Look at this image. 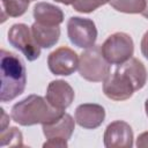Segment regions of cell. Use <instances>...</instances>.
<instances>
[{
  "mask_svg": "<svg viewBox=\"0 0 148 148\" xmlns=\"http://www.w3.org/2000/svg\"><path fill=\"white\" fill-rule=\"evenodd\" d=\"M31 32L36 43L43 49H50L54 46L60 37L59 25H44L35 22L31 25Z\"/></svg>",
  "mask_w": 148,
  "mask_h": 148,
  "instance_id": "15",
  "label": "cell"
},
{
  "mask_svg": "<svg viewBox=\"0 0 148 148\" xmlns=\"http://www.w3.org/2000/svg\"><path fill=\"white\" fill-rule=\"evenodd\" d=\"M31 1H36V0H31Z\"/></svg>",
  "mask_w": 148,
  "mask_h": 148,
  "instance_id": "26",
  "label": "cell"
},
{
  "mask_svg": "<svg viewBox=\"0 0 148 148\" xmlns=\"http://www.w3.org/2000/svg\"><path fill=\"white\" fill-rule=\"evenodd\" d=\"M75 121L86 130H95L99 127L105 119V109L96 103L80 104L75 109Z\"/></svg>",
  "mask_w": 148,
  "mask_h": 148,
  "instance_id": "11",
  "label": "cell"
},
{
  "mask_svg": "<svg viewBox=\"0 0 148 148\" xmlns=\"http://www.w3.org/2000/svg\"><path fill=\"white\" fill-rule=\"evenodd\" d=\"M64 113L65 111L53 108L46 98L32 94L13 105L10 117L21 126H32L52 123Z\"/></svg>",
  "mask_w": 148,
  "mask_h": 148,
  "instance_id": "1",
  "label": "cell"
},
{
  "mask_svg": "<svg viewBox=\"0 0 148 148\" xmlns=\"http://www.w3.org/2000/svg\"><path fill=\"white\" fill-rule=\"evenodd\" d=\"M111 65L102 54L101 46H92L80 54L79 74L87 81L102 82L110 75Z\"/></svg>",
  "mask_w": 148,
  "mask_h": 148,
  "instance_id": "3",
  "label": "cell"
},
{
  "mask_svg": "<svg viewBox=\"0 0 148 148\" xmlns=\"http://www.w3.org/2000/svg\"><path fill=\"white\" fill-rule=\"evenodd\" d=\"M34 18L44 25H59L64 22L62 10L50 2H37L32 9Z\"/></svg>",
  "mask_w": 148,
  "mask_h": 148,
  "instance_id": "13",
  "label": "cell"
},
{
  "mask_svg": "<svg viewBox=\"0 0 148 148\" xmlns=\"http://www.w3.org/2000/svg\"><path fill=\"white\" fill-rule=\"evenodd\" d=\"M145 111H146V114L148 116V98H147L146 102H145Z\"/></svg>",
  "mask_w": 148,
  "mask_h": 148,
  "instance_id": "25",
  "label": "cell"
},
{
  "mask_svg": "<svg viewBox=\"0 0 148 148\" xmlns=\"http://www.w3.org/2000/svg\"><path fill=\"white\" fill-rule=\"evenodd\" d=\"M67 36L71 43L80 49L92 47L97 39L95 22L90 18L72 16L67 21Z\"/></svg>",
  "mask_w": 148,
  "mask_h": 148,
  "instance_id": "5",
  "label": "cell"
},
{
  "mask_svg": "<svg viewBox=\"0 0 148 148\" xmlns=\"http://www.w3.org/2000/svg\"><path fill=\"white\" fill-rule=\"evenodd\" d=\"M56 2H59V3H62V5H73L74 2H76V0H54Z\"/></svg>",
  "mask_w": 148,
  "mask_h": 148,
  "instance_id": "23",
  "label": "cell"
},
{
  "mask_svg": "<svg viewBox=\"0 0 148 148\" xmlns=\"http://www.w3.org/2000/svg\"><path fill=\"white\" fill-rule=\"evenodd\" d=\"M110 6L120 13L141 14L146 7V0H111Z\"/></svg>",
  "mask_w": 148,
  "mask_h": 148,
  "instance_id": "17",
  "label": "cell"
},
{
  "mask_svg": "<svg viewBox=\"0 0 148 148\" xmlns=\"http://www.w3.org/2000/svg\"><path fill=\"white\" fill-rule=\"evenodd\" d=\"M30 1L31 0H1L2 22H5L7 17L22 16L27 12Z\"/></svg>",
  "mask_w": 148,
  "mask_h": 148,
  "instance_id": "16",
  "label": "cell"
},
{
  "mask_svg": "<svg viewBox=\"0 0 148 148\" xmlns=\"http://www.w3.org/2000/svg\"><path fill=\"white\" fill-rule=\"evenodd\" d=\"M9 44L17 49L29 61H35L40 56V46L36 43L31 28L24 23H15L8 30Z\"/></svg>",
  "mask_w": 148,
  "mask_h": 148,
  "instance_id": "6",
  "label": "cell"
},
{
  "mask_svg": "<svg viewBox=\"0 0 148 148\" xmlns=\"http://www.w3.org/2000/svg\"><path fill=\"white\" fill-rule=\"evenodd\" d=\"M0 71L1 88L0 101L9 102L20 96L27 84V71L22 59L9 51L0 52Z\"/></svg>",
  "mask_w": 148,
  "mask_h": 148,
  "instance_id": "2",
  "label": "cell"
},
{
  "mask_svg": "<svg viewBox=\"0 0 148 148\" xmlns=\"http://www.w3.org/2000/svg\"><path fill=\"white\" fill-rule=\"evenodd\" d=\"M111 0H76V2H74L72 6L74 8V10L79 12V13H91L95 9H97L98 7L109 3Z\"/></svg>",
  "mask_w": 148,
  "mask_h": 148,
  "instance_id": "19",
  "label": "cell"
},
{
  "mask_svg": "<svg viewBox=\"0 0 148 148\" xmlns=\"http://www.w3.org/2000/svg\"><path fill=\"white\" fill-rule=\"evenodd\" d=\"M134 91V86L130 79L118 69L103 81V92L112 101H126L133 96Z\"/></svg>",
  "mask_w": 148,
  "mask_h": 148,
  "instance_id": "8",
  "label": "cell"
},
{
  "mask_svg": "<svg viewBox=\"0 0 148 148\" xmlns=\"http://www.w3.org/2000/svg\"><path fill=\"white\" fill-rule=\"evenodd\" d=\"M117 69L119 72H121L123 74H125L130 81L132 82V84L134 86L135 91L140 90L145 87L146 82H147V71L145 65L136 58H131L127 61H125L121 65H118Z\"/></svg>",
  "mask_w": 148,
  "mask_h": 148,
  "instance_id": "14",
  "label": "cell"
},
{
  "mask_svg": "<svg viewBox=\"0 0 148 148\" xmlns=\"http://www.w3.org/2000/svg\"><path fill=\"white\" fill-rule=\"evenodd\" d=\"M133 139L132 127L124 120L110 123L103 135V142L106 148H131Z\"/></svg>",
  "mask_w": 148,
  "mask_h": 148,
  "instance_id": "9",
  "label": "cell"
},
{
  "mask_svg": "<svg viewBox=\"0 0 148 148\" xmlns=\"http://www.w3.org/2000/svg\"><path fill=\"white\" fill-rule=\"evenodd\" d=\"M140 46H141V53H142V56L148 60V30L142 36Z\"/></svg>",
  "mask_w": 148,
  "mask_h": 148,
  "instance_id": "22",
  "label": "cell"
},
{
  "mask_svg": "<svg viewBox=\"0 0 148 148\" xmlns=\"http://www.w3.org/2000/svg\"><path fill=\"white\" fill-rule=\"evenodd\" d=\"M141 15H142L143 17H146V18L148 20V0H146V7H145L143 12L141 13Z\"/></svg>",
  "mask_w": 148,
  "mask_h": 148,
  "instance_id": "24",
  "label": "cell"
},
{
  "mask_svg": "<svg viewBox=\"0 0 148 148\" xmlns=\"http://www.w3.org/2000/svg\"><path fill=\"white\" fill-rule=\"evenodd\" d=\"M75 120L68 113H64L60 118L53 120L52 123L42 125L43 133L46 139H62L68 141L75 130Z\"/></svg>",
  "mask_w": 148,
  "mask_h": 148,
  "instance_id": "12",
  "label": "cell"
},
{
  "mask_svg": "<svg viewBox=\"0 0 148 148\" xmlns=\"http://www.w3.org/2000/svg\"><path fill=\"white\" fill-rule=\"evenodd\" d=\"M67 141L62 140V139H57V138H52V139H47L46 142L43 143V147H59V148H66Z\"/></svg>",
  "mask_w": 148,
  "mask_h": 148,
  "instance_id": "20",
  "label": "cell"
},
{
  "mask_svg": "<svg viewBox=\"0 0 148 148\" xmlns=\"http://www.w3.org/2000/svg\"><path fill=\"white\" fill-rule=\"evenodd\" d=\"M47 67L54 75L68 76L77 69L79 57L74 50L67 46H60L49 54Z\"/></svg>",
  "mask_w": 148,
  "mask_h": 148,
  "instance_id": "7",
  "label": "cell"
},
{
  "mask_svg": "<svg viewBox=\"0 0 148 148\" xmlns=\"http://www.w3.org/2000/svg\"><path fill=\"white\" fill-rule=\"evenodd\" d=\"M136 147L138 148H148V131L141 133L136 139Z\"/></svg>",
  "mask_w": 148,
  "mask_h": 148,
  "instance_id": "21",
  "label": "cell"
},
{
  "mask_svg": "<svg viewBox=\"0 0 148 148\" xmlns=\"http://www.w3.org/2000/svg\"><path fill=\"white\" fill-rule=\"evenodd\" d=\"M101 51L110 65H121L132 58L134 43L126 32H114L110 35L101 45Z\"/></svg>",
  "mask_w": 148,
  "mask_h": 148,
  "instance_id": "4",
  "label": "cell"
},
{
  "mask_svg": "<svg viewBox=\"0 0 148 148\" xmlns=\"http://www.w3.org/2000/svg\"><path fill=\"white\" fill-rule=\"evenodd\" d=\"M75 92L71 84L64 80L51 81L46 89L45 98L56 109L65 111L74 101Z\"/></svg>",
  "mask_w": 148,
  "mask_h": 148,
  "instance_id": "10",
  "label": "cell"
},
{
  "mask_svg": "<svg viewBox=\"0 0 148 148\" xmlns=\"http://www.w3.org/2000/svg\"><path fill=\"white\" fill-rule=\"evenodd\" d=\"M1 147L5 146H23V136L17 127H8L0 133Z\"/></svg>",
  "mask_w": 148,
  "mask_h": 148,
  "instance_id": "18",
  "label": "cell"
}]
</instances>
